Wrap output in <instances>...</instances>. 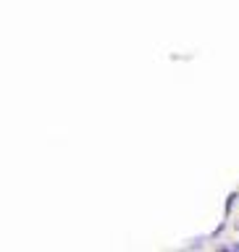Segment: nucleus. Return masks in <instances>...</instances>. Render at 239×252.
<instances>
[{"mask_svg": "<svg viewBox=\"0 0 239 252\" xmlns=\"http://www.w3.org/2000/svg\"><path fill=\"white\" fill-rule=\"evenodd\" d=\"M234 200H237V192H231L229 200H226V216H231V208H234Z\"/></svg>", "mask_w": 239, "mask_h": 252, "instance_id": "obj_1", "label": "nucleus"}]
</instances>
